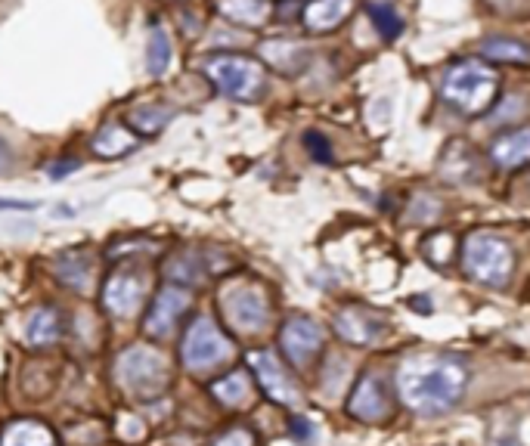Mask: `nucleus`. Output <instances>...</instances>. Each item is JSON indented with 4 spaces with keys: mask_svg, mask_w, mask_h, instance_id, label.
<instances>
[{
    "mask_svg": "<svg viewBox=\"0 0 530 446\" xmlns=\"http://www.w3.org/2000/svg\"><path fill=\"white\" fill-rule=\"evenodd\" d=\"M469 372L450 357H416L397 375L400 400L419 416H441L465 394Z\"/></svg>",
    "mask_w": 530,
    "mask_h": 446,
    "instance_id": "obj_1",
    "label": "nucleus"
},
{
    "mask_svg": "<svg viewBox=\"0 0 530 446\" xmlns=\"http://www.w3.org/2000/svg\"><path fill=\"white\" fill-rule=\"evenodd\" d=\"M496 75L490 69H484L481 62H456L453 69H447L444 75V84H441V93L447 106L465 112V115H478L484 109L493 106L496 100Z\"/></svg>",
    "mask_w": 530,
    "mask_h": 446,
    "instance_id": "obj_2",
    "label": "nucleus"
},
{
    "mask_svg": "<svg viewBox=\"0 0 530 446\" xmlns=\"http://www.w3.org/2000/svg\"><path fill=\"white\" fill-rule=\"evenodd\" d=\"M462 264L469 270L472 279L493 285V289H500V285L509 282L515 258H512V248L493 233H472L465 239L462 248Z\"/></svg>",
    "mask_w": 530,
    "mask_h": 446,
    "instance_id": "obj_3",
    "label": "nucleus"
},
{
    "mask_svg": "<svg viewBox=\"0 0 530 446\" xmlns=\"http://www.w3.org/2000/svg\"><path fill=\"white\" fill-rule=\"evenodd\" d=\"M118 378L134 397L152 400L168 388V378H171L168 375V360L159 354V350L134 347L118 360Z\"/></svg>",
    "mask_w": 530,
    "mask_h": 446,
    "instance_id": "obj_4",
    "label": "nucleus"
},
{
    "mask_svg": "<svg viewBox=\"0 0 530 446\" xmlns=\"http://www.w3.org/2000/svg\"><path fill=\"white\" fill-rule=\"evenodd\" d=\"M208 78L230 100H252L264 84V72L258 62L242 56H221L208 62Z\"/></svg>",
    "mask_w": 530,
    "mask_h": 446,
    "instance_id": "obj_5",
    "label": "nucleus"
},
{
    "mask_svg": "<svg viewBox=\"0 0 530 446\" xmlns=\"http://www.w3.org/2000/svg\"><path fill=\"white\" fill-rule=\"evenodd\" d=\"M221 307H224V316L230 320V326L245 332V335L264 332L267 323H270L267 298H264L261 289H255V285H245V282L230 285V289L221 295Z\"/></svg>",
    "mask_w": 530,
    "mask_h": 446,
    "instance_id": "obj_6",
    "label": "nucleus"
},
{
    "mask_svg": "<svg viewBox=\"0 0 530 446\" xmlns=\"http://www.w3.org/2000/svg\"><path fill=\"white\" fill-rule=\"evenodd\" d=\"M230 357V341L214 329L211 320H196L183 338V363L193 372H205L221 366Z\"/></svg>",
    "mask_w": 530,
    "mask_h": 446,
    "instance_id": "obj_7",
    "label": "nucleus"
},
{
    "mask_svg": "<svg viewBox=\"0 0 530 446\" xmlns=\"http://www.w3.org/2000/svg\"><path fill=\"white\" fill-rule=\"evenodd\" d=\"M186 307H190V292L177 289V285H168V289L155 298V304L146 316V332L152 338H165L177 326L180 316L186 313Z\"/></svg>",
    "mask_w": 530,
    "mask_h": 446,
    "instance_id": "obj_8",
    "label": "nucleus"
},
{
    "mask_svg": "<svg viewBox=\"0 0 530 446\" xmlns=\"http://www.w3.org/2000/svg\"><path fill=\"white\" fill-rule=\"evenodd\" d=\"M323 347V329L314 320H292L283 329V350L295 366H307L320 354Z\"/></svg>",
    "mask_w": 530,
    "mask_h": 446,
    "instance_id": "obj_9",
    "label": "nucleus"
},
{
    "mask_svg": "<svg viewBox=\"0 0 530 446\" xmlns=\"http://www.w3.org/2000/svg\"><path fill=\"white\" fill-rule=\"evenodd\" d=\"M335 329L351 344H372L385 335V320L366 307H348L335 316Z\"/></svg>",
    "mask_w": 530,
    "mask_h": 446,
    "instance_id": "obj_10",
    "label": "nucleus"
},
{
    "mask_svg": "<svg viewBox=\"0 0 530 446\" xmlns=\"http://www.w3.org/2000/svg\"><path fill=\"white\" fill-rule=\"evenodd\" d=\"M351 416L354 419H363V422H382L388 419V394H385V385L379 375H363L360 385L351 397Z\"/></svg>",
    "mask_w": 530,
    "mask_h": 446,
    "instance_id": "obj_11",
    "label": "nucleus"
},
{
    "mask_svg": "<svg viewBox=\"0 0 530 446\" xmlns=\"http://www.w3.org/2000/svg\"><path fill=\"white\" fill-rule=\"evenodd\" d=\"M248 363H252V369H255L258 381H261V388L267 391L270 400H276V403H289V406L298 403V388L286 378L283 366L276 363L273 354H252V357H248Z\"/></svg>",
    "mask_w": 530,
    "mask_h": 446,
    "instance_id": "obj_12",
    "label": "nucleus"
},
{
    "mask_svg": "<svg viewBox=\"0 0 530 446\" xmlns=\"http://www.w3.org/2000/svg\"><path fill=\"white\" fill-rule=\"evenodd\" d=\"M143 292H146L143 276H137V273H118V276L109 279L103 301H106V307L115 316H134L137 307H140V301H143Z\"/></svg>",
    "mask_w": 530,
    "mask_h": 446,
    "instance_id": "obj_13",
    "label": "nucleus"
},
{
    "mask_svg": "<svg viewBox=\"0 0 530 446\" xmlns=\"http://www.w3.org/2000/svg\"><path fill=\"white\" fill-rule=\"evenodd\" d=\"M490 155L503 171H515V168L530 165V127H518V131L503 134L493 143Z\"/></svg>",
    "mask_w": 530,
    "mask_h": 446,
    "instance_id": "obj_14",
    "label": "nucleus"
},
{
    "mask_svg": "<svg viewBox=\"0 0 530 446\" xmlns=\"http://www.w3.org/2000/svg\"><path fill=\"white\" fill-rule=\"evenodd\" d=\"M351 7H354V0H314V4L304 10V22L314 31H329L348 19Z\"/></svg>",
    "mask_w": 530,
    "mask_h": 446,
    "instance_id": "obj_15",
    "label": "nucleus"
},
{
    "mask_svg": "<svg viewBox=\"0 0 530 446\" xmlns=\"http://www.w3.org/2000/svg\"><path fill=\"white\" fill-rule=\"evenodd\" d=\"M221 13L239 25H261L270 16V4L267 0H221Z\"/></svg>",
    "mask_w": 530,
    "mask_h": 446,
    "instance_id": "obj_16",
    "label": "nucleus"
},
{
    "mask_svg": "<svg viewBox=\"0 0 530 446\" xmlns=\"http://www.w3.org/2000/svg\"><path fill=\"white\" fill-rule=\"evenodd\" d=\"M59 332H62L59 316H56L53 310H47V307H41V310L31 313V320H28V326H25V338H28V344H38V347L56 341Z\"/></svg>",
    "mask_w": 530,
    "mask_h": 446,
    "instance_id": "obj_17",
    "label": "nucleus"
},
{
    "mask_svg": "<svg viewBox=\"0 0 530 446\" xmlns=\"http://www.w3.org/2000/svg\"><path fill=\"white\" fill-rule=\"evenodd\" d=\"M93 149H97L100 155H106V158H115V155L137 149V137H131L121 124H106L100 131V137L93 140Z\"/></svg>",
    "mask_w": 530,
    "mask_h": 446,
    "instance_id": "obj_18",
    "label": "nucleus"
},
{
    "mask_svg": "<svg viewBox=\"0 0 530 446\" xmlns=\"http://www.w3.org/2000/svg\"><path fill=\"white\" fill-rule=\"evenodd\" d=\"M0 446H56V440H53V434L44 425L19 422V425L7 428L4 443H0Z\"/></svg>",
    "mask_w": 530,
    "mask_h": 446,
    "instance_id": "obj_19",
    "label": "nucleus"
},
{
    "mask_svg": "<svg viewBox=\"0 0 530 446\" xmlns=\"http://www.w3.org/2000/svg\"><path fill=\"white\" fill-rule=\"evenodd\" d=\"M56 273L59 279L66 282V285H75V289H87V282H90V258L87 254H66V258H59L56 261Z\"/></svg>",
    "mask_w": 530,
    "mask_h": 446,
    "instance_id": "obj_20",
    "label": "nucleus"
},
{
    "mask_svg": "<svg viewBox=\"0 0 530 446\" xmlns=\"http://www.w3.org/2000/svg\"><path fill=\"white\" fill-rule=\"evenodd\" d=\"M369 19H372V25L379 28V35H382L385 41L400 38L403 19H400V13L394 10V4H388V0H376V4H369Z\"/></svg>",
    "mask_w": 530,
    "mask_h": 446,
    "instance_id": "obj_21",
    "label": "nucleus"
},
{
    "mask_svg": "<svg viewBox=\"0 0 530 446\" xmlns=\"http://www.w3.org/2000/svg\"><path fill=\"white\" fill-rule=\"evenodd\" d=\"M481 53H484L487 59H496V62H527V59H530L527 44L509 41V38H487V41L481 44Z\"/></svg>",
    "mask_w": 530,
    "mask_h": 446,
    "instance_id": "obj_22",
    "label": "nucleus"
},
{
    "mask_svg": "<svg viewBox=\"0 0 530 446\" xmlns=\"http://www.w3.org/2000/svg\"><path fill=\"white\" fill-rule=\"evenodd\" d=\"M168 118H171V109H165V106H155V103L134 106V109H131V115H128V121H131L134 127H140L143 134H155V131H162V127L168 124Z\"/></svg>",
    "mask_w": 530,
    "mask_h": 446,
    "instance_id": "obj_23",
    "label": "nucleus"
},
{
    "mask_svg": "<svg viewBox=\"0 0 530 446\" xmlns=\"http://www.w3.org/2000/svg\"><path fill=\"white\" fill-rule=\"evenodd\" d=\"M214 397L221 400V403H227V406H242L248 397H252V388H248V378L242 372H233L224 381H217V385H214Z\"/></svg>",
    "mask_w": 530,
    "mask_h": 446,
    "instance_id": "obj_24",
    "label": "nucleus"
},
{
    "mask_svg": "<svg viewBox=\"0 0 530 446\" xmlns=\"http://www.w3.org/2000/svg\"><path fill=\"white\" fill-rule=\"evenodd\" d=\"M171 62V41L162 28H152L149 35V50H146V66H149V75H162Z\"/></svg>",
    "mask_w": 530,
    "mask_h": 446,
    "instance_id": "obj_25",
    "label": "nucleus"
},
{
    "mask_svg": "<svg viewBox=\"0 0 530 446\" xmlns=\"http://www.w3.org/2000/svg\"><path fill=\"white\" fill-rule=\"evenodd\" d=\"M264 53H267L270 62H276L279 69H292L289 59H304V50L295 47V44H267Z\"/></svg>",
    "mask_w": 530,
    "mask_h": 446,
    "instance_id": "obj_26",
    "label": "nucleus"
},
{
    "mask_svg": "<svg viewBox=\"0 0 530 446\" xmlns=\"http://www.w3.org/2000/svg\"><path fill=\"white\" fill-rule=\"evenodd\" d=\"M304 143H307V149H310V155L317 158V162H332V152H329V140L320 134V131H310V134H304Z\"/></svg>",
    "mask_w": 530,
    "mask_h": 446,
    "instance_id": "obj_27",
    "label": "nucleus"
},
{
    "mask_svg": "<svg viewBox=\"0 0 530 446\" xmlns=\"http://www.w3.org/2000/svg\"><path fill=\"white\" fill-rule=\"evenodd\" d=\"M217 446H255V437L248 431H230V434H224L221 440H217Z\"/></svg>",
    "mask_w": 530,
    "mask_h": 446,
    "instance_id": "obj_28",
    "label": "nucleus"
},
{
    "mask_svg": "<svg viewBox=\"0 0 530 446\" xmlns=\"http://www.w3.org/2000/svg\"><path fill=\"white\" fill-rule=\"evenodd\" d=\"M292 434H295L298 440H310V437H314V425H310L307 419H295V422H292Z\"/></svg>",
    "mask_w": 530,
    "mask_h": 446,
    "instance_id": "obj_29",
    "label": "nucleus"
},
{
    "mask_svg": "<svg viewBox=\"0 0 530 446\" xmlns=\"http://www.w3.org/2000/svg\"><path fill=\"white\" fill-rule=\"evenodd\" d=\"M78 168V162H62V165H50L47 168V177H53V180H62L69 171H75Z\"/></svg>",
    "mask_w": 530,
    "mask_h": 446,
    "instance_id": "obj_30",
    "label": "nucleus"
},
{
    "mask_svg": "<svg viewBox=\"0 0 530 446\" xmlns=\"http://www.w3.org/2000/svg\"><path fill=\"white\" fill-rule=\"evenodd\" d=\"M10 165H13V152H10V143L0 137V174L4 171H10Z\"/></svg>",
    "mask_w": 530,
    "mask_h": 446,
    "instance_id": "obj_31",
    "label": "nucleus"
},
{
    "mask_svg": "<svg viewBox=\"0 0 530 446\" xmlns=\"http://www.w3.org/2000/svg\"><path fill=\"white\" fill-rule=\"evenodd\" d=\"M0 208H7V211H35L38 205H35V202H10V199H0Z\"/></svg>",
    "mask_w": 530,
    "mask_h": 446,
    "instance_id": "obj_32",
    "label": "nucleus"
},
{
    "mask_svg": "<svg viewBox=\"0 0 530 446\" xmlns=\"http://www.w3.org/2000/svg\"><path fill=\"white\" fill-rule=\"evenodd\" d=\"M493 446H521V443H518L515 437L503 434V437H496V440H493Z\"/></svg>",
    "mask_w": 530,
    "mask_h": 446,
    "instance_id": "obj_33",
    "label": "nucleus"
}]
</instances>
